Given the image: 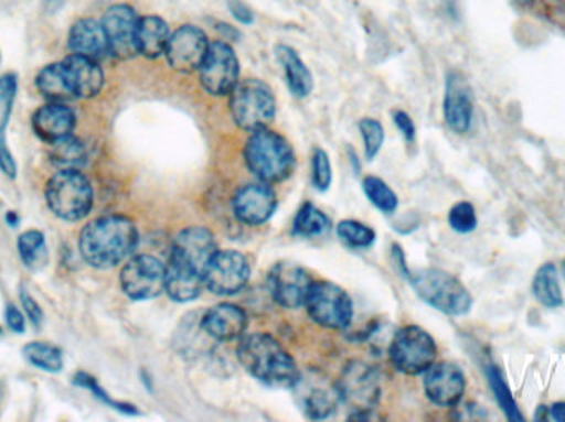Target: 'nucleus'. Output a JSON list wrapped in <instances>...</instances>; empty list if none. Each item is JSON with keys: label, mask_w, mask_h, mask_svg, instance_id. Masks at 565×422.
Wrapping results in <instances>:
<instances>
[{"label": "nucleus", "mask_w": 565, "mask_h": 422, "mask_svg": "<svg viewBox=\"0 0 565 422\" xmlns=\"http://www.w3.org/2000/svg\"><path fill=\"white\" fill-rule=\"evenodd\" d=\"M68 48L76 55L88 56L98 62L109 56V43L102 20L92 17L76 20L68 32Z\"/></svg>", "instance_id": "obj_24"}, {"label": "nucleus", "mask_w": 565, "mask_h": 422, "mask_svg": "<svg viewBox=\"0 0 565 422\" xmlns=\"http://www.w3.org/2000/svg\"><path fill=\"white\" fill-rule=\"evenodd\" d=\"M35 86L43 98L53 102L73 101L72 91H70L68 83L63 75L62 63L56 62L52 65L43 66L39 75L35 76Z\"/></svg>", "instance_id": "obj_29"}, {"label": "nucleus", "mask_w": 565, "mask_h": 422, "mask_svg": "<svg viewBox=\"0 0 565 422\" xmlns=\"http://www.w3.org/2000/svg\"><path fill=\"white\" fill-rule=\"evenodd\" d=\"M73 383H75L76 387L85 388L96 400L102 401L103 404L111 408V410L118 411V413L126 414V416H136V414H139L138 408H136L135 404L116 401L115 398L109 397V394L99 387L98 381H96L92 375L85 374V371H78V374L73 377Z\"/></svg>", "instance_id": "obj_37"}, {"label": "nucleus", "mask_w": 565, "mask_h": 422, "mask_svg": "<svg viewBox=\"0 0 565 422\" xmlns=\"http://www.w3.org/2000/svg\"><path fill=\"white\" fill-rule=\"evenodd\" d=\"M278 207L277 194L267 182H254L238 188L232 201L235 218L247 226L265 225Z\"/></svg>", "instance_id": "obj_18"}, {"label": "nucleus", "mask_w": 565, "mask_h": 422, "mask_svg": "<svg viewBox=\"0 0 565 422\" xmlns=\"http://www.w3.org/2000/svg\"><path fill=\"white\" fill-rule=\"evenodd\" d=\"M418 297L451 317H461L471 311L473 297L460 279L441 269H420L408 272L407 278Z\"/></svg>", "instance_id": "obj_5"}, {"label": "nucleus", "mask_w": 565, "mask_h": 422, "mask_svg": "<svg viewBox=\"0 0 565 422\" xmlns=\"http://www.w3.org/2000/svg\"><path fill=\"white\" fill-rule=\"evenodd\" d=\"M201 327L212 340H241L247 332L248 317L244 309L224 302V304L214 305L202 314Z\"/></svg>", "instance_id": "obj_22"}, {"label": "nucleus", "mask_w": 565, "mask_h": 422, "mask_svg": "<svg viewBox=\"0 0 565 422\" xmlns=\"http://www.w3.org/2000/svg\"><path fill=\"white\" fill-rule=\"evenodd\" d=\"M335 232L344 245L355 249L371 248L377 239V235L371 226L355 221V219H342L335 226Z\"/></svg>", "instance_id": "obj_36"}, {"label": "nucleus", "mask_w": 565, "mask_h": 422, "mask_svg": "<svg viewBox=\"0 0 565 422\" xmlns=\"http://www.w3.org/2000/svg\"><path fill=\"white\" fill-rule=\"evenodd\" d=\"M473 93L463 75L450 72L445 82L444 118L455 134H467L473 122Z\"/></svg>", "instance_id": "obj_20"}, {"label": "nucleus", "mask_w": 565, "mask_h": 422, "mask_svg": "<svg viewBox=\"0 0 565 422\" xmlns=\"http://www.w3.org/2000/svg\"><path fill=\"white\" fill-rule=\"evenodd\" d=\"M199 79L211 96H228L241 82V62L231 43L224 40L211 42L207 55L199 68Z\"/></svg>", "instance_id": "obj_10"}, {"label": "nucleus", "mask_w": 565, "mask_h": 422, "mask_svg": "<svg viewBox=\"0 0 565 422\" xmlns=\"http://www.w3.org/2000/svg\"><path fill=\"white\" fill-rule=\"evenodd\" d=\"M204 274L179 264V262L169 261L166 266V294L179 304L195 301L204 292Z\"/></svg>", "instance_id": "obj_25"}, {"label": "nucleus", "mask_w": 565, "mask_h": 422, "mask_svg": "<svg viewBox=\"0 0 565 422\" xmlns=\"http://www.w3.org/2000/svg\"><path fill=\"white\" fill-rule=\"evenodd\" d=\"M60 63L73 98L89 99L102 93L105 86V72L99 66L98 59L72 53Z\"/></svg>", "instance_id": "obj_21"}, {"label": "nucleus", "mask_w": 565, "mask_h": 422, "mask_svg": "<svg viewBox=\"0 0 565 422\" xmlns=\"http://www.w3.org/2000/svg\"><path fill=\"white\" fill-rule=\"evenodd\" d=\"M547 420H551L550 418V408L547 407H540L537 408L536 410V414H534V421L536 422H540V421H547Z\"/></svg>", "instance_id": "obj_49"}, {"label": "nucleus", "mask_w": 565, "mask_h": 422, "mask_svg": "<svg viewBox=\"0 0 565 422\" xmlns=\"http://www.w3.org/2000/svg\"><path fill=\"white\" fill-rule=\"evenodd\" d=\"M227 7L231 10L232 17L238 23H242V25H254L255 12L244 0H227Z\"/></svg>", "instance_id": "obj_43"}, {"label": "nucleus", "mask_w": 565, "mask_h": 422, "mask_svg": "<svg viewBox=\"0 0 565 422\" xmlns=\"http://www.w3.org/2000/svg\"><path fill=\"white\" fill-rule=\"evenodd\" d=\"M533 294L541 305L547 309H559L564 305L563 289H561L559 272L554 262H544L537 269L533 281Z\"/></svg>", "instance_id": "obj_28"}, {"label": "nucleus", "mask_w": 565, "mask_h": 422, "mask_svg": "<svg viewBox=\"0 0 565 422\" xmlns=\"http://www.w3.org/2000/svg\"><path fill=\"white\" fill-rule=\"evenodd\" d=\"M516 7H523V9H527V7L533 6L534 0H511Z\"/></svg>", "instance_id": "obj_51"}, {"label": "nucleus", "mask_w": 565, "mask_h": 422, "mask_svg": "<svg viewBox=\"0 0 565 422\" xmlns=\"http://www.w3.org/2000/svg\"><path fill=\"white\" fill-rule=\"evenodd\" d=\"M122 292L132 301H151L166 292V266L151 255H136L119 274Z\"/></svg>", "instance_id": "obj_11"}, {"label": "nucleus", "mask_w": 565, "mask_h": 422, "mask_svg": "<svg viewBox=\"0 0 565 422\" xmlns=\"http://www.w3.org/2000/svg\"><path fill=\"white\" fill-rule=\"evenodd\" d=\"M250 262L235 249L217 251L204 272L205 289L212 294L234 295L244 291L250 281Z\"/></svg>", "instance_id": "obj_12"}, {"label": "nucleus", "mask_w": 565, "mask_h": 422, "mask_svg": "<svg viewBox=\"0 0 565 422\" xmlns=\"http://www.w3.org/2000/svg\"><path fill=\"white\" fill-rule=\"evenodd\" d=\"M49 210L63 221H79L93 210L92 182L79 169H60L45 185Z\"/></svg>", "instance_id": "obj_4"}, {"label": "nucleus", "mask_w": 565, "mask_h": 422, "mask_svg": "<svg viewBox=\"0 0 565 422\" xmlns=\"http://www.w3.org/2000/svg\"><path fill=\"white\" fill-rule=\"evenodd\" d=\"M171 35V26L162 17H139L138 35H136L139 55L149 59L164 55Z\"/></svg>", "instance_id": "obj_27"}, {"label": "nucleus", "mask_w": 565, "mask_h": 422, "mask_svg": "<svg viewBox=\"0 0 565 422\" xmlns=\"http://www.w3.org/2000/svg\"><path fill=\"white\" fill-rule=\"evenodd\" d=\"M0 335H2V327H0Z\"/></svg>", "instance_id": "obj_53"}, {"label": "nucleus", "mask_w": 565, "mask_h": 422, "mask_svg": "<svg viewBox=\"0 0 565 422\" xmlns=\"http://www.w3.org/2000/svg\"><path fill=\"white\" fill-rule=\"evenodd\" d=\"M424 390L428 400L440 408H455L463 400L467 378L455 364L441 361L425 371Z\"/></svg>", "instance_id": "obj_17"}, {"label": "nucleus", "mask_w": 565, "mask_h": 422, "mask_svg": "<svg viewBox=\"0 0 565 422\" xmlns=\"http://www.w3.org/2000/svg\"><path fill=\"white\" fill-rule=\"evenodd\" d=\"M103 29L109 43V55L118 59H132L138 56L139 15L128 3H115L103 13Z\"/></svg>", "instance_id": "obj_13"}, {"label": "nucleus", "mask_w": 565, "mask_h": 422, "mask_svg": "<svg viewBox=\"0 0 565 422\" xmlns=\"http://www.w3.org/2000/svg\"><path fill=\"white\" fill-rule=\"evenodd\" d=\"M437 355L434 337L417 325L401 328L392 338L391 360L401 374L424 375L435 364Z\"/></svg>", "instance_id": "obj_8"}, {"label": "nucleus", "mask_w": 565, "mask_h": 422, "mask_svg": "<svg viewBox=\"0 0 565 422\" xmlns=\"http://www.w3.org/2000/svg\"><path fill=\"white\" fill-rule=\"evenodd\" d=\"M50 161L58 165L60 169H82L88 161V152L85 144L75 136L53 142Z\"/></svg>", "instance_id": "obj_34"}, {"label": "nucleus", "mask_w": 565, "mask_h": 422, "mask_svg": "<svg viewBox=\"0 0 565 422\" xmlns=\"http://www.w3.org/2000/svg\"><path fill=\"white\" fill-rule=\"evenodd\" d=\"M275 53H277L278 63L281 65L282 73H285L286 85H288L289 93H291L295 98H308L312 93L315 79H312L311 72H309L306 63L302 62L301 56L289 45H278L277 48H275Z\"/></svg>", "instance_id": "obj_26"}, {"label": "nucleus", "mask_w": 565, "mask_h": 422, "mask_svg": "<svg viewBox=\"0 0 565 422\" xmlns=\"http://www.w3.org/2000/svg\"><path fill=\"white\" fill-rule=\"evenodd\" d=\"M20 304H22L23 312H25L26 317H29V321L32 322L35 327H42L43 318H45V314H43V309L40 307L39 302L35 301V299L32 297V295L29 294V292L25 291V289H22L20 291Z\"/></svg>", "instance_id": "obj_42"}, {"label": "nucleus", "mask_w": 565, "mask_h": 422, "mask_svg": "<svg viewBox=\"0 0 565 422\" xmlns=\"http://www.w3.org/2000/svg\"><path fill=\"white\" fill-rule=\"evenodd\" d=\"M6 221L7 225L12 226V228H15V226H19L20 216L17 215V212H7Z\"/></svg>", "instance_id": "obj_50"}, {"label": "nucleus", "mask_w": 565, "mask_h": 422, "mask_svg": "<svg viewBox=\"0 0 565 422\" xmlns=\"http://www.w3.org/2000/svg\"><path fill=\"white\" fill-rule=\"evenodd\" d=\"M335 388L339 400L351 411V420H369L381 400V377L364 361H351Z\"/></svg>", "instance_id": "obj_7"}, {"label": "nucleus", "mask_w": 565, "mask_h": 422, "mask_svg": "<svg viewBox=\"0 0 565 422\" xmlns=\"http://www.w3.org/2000/svg\"><path fill=\"white\" fill-rule=\"evenodd\" d=\"M305 305L316 324L331 331H344L354 317L351 297L334 282H312Z\"/></svg>", "instance_id": "obj_9"}, {"label": "nucleus", "mask_w": 565, "mask_h": 422, "mask_svg": "<svg viewBox=\"0 0 565 422\" xmlns=\"http://www.w3.org/2000/svg\"><path fill=\"white\" fill-rule=\"evenodd\" d=\"M332 223L324 212L312 204H305L299 208L292 223V232L301 238H321L331 231Z\"/></svg>", "instance_id": "obj_30"}, {"label": "nucleus", "mask_w": 565, "mask_h": 422, "mask_svg": "<svg viewBox=\"0 0 565 422\" xmlns=\"http://www.w3.org/2000/svg\"><path fill=\"white\" fill-rule=\"evenodd\" d=\"M20 259L30 271H39L46 264L49 251H46L45 235L39 229H29L17 239Z\"/></svg>", "instance_id": "obj_31"}, {"label": "nucleus", "mask_w": 565, "mask_h": 422, "mask_svg": "<svg viewBox=\"0 0 565 422\" xmlns=\"http://www.w3.org/2000/svg\"><path fill=\"white\" fill-rule=\"evenodd\" d=\"M394 122L397 126L398 131L404 136L405 141L414 142L415 136H417V129H415L414 121H412L411 116L405 111H397L394 115Z\"/></svg>", "instance_id": "obj_46"}, {"label": "nucleus", "mask_w": 565, "mask_h": 422, "mask_svg": "<svg viewBox=\"0 0 565 422\" xmlns=\"http://www.w3.org/2000/svg\"><path fill=\"white\" fill-rule=\"evenodd\" d=\"M217 251V241L211 229L191 226L175 236L169 261L179 262L204 274L205 268Z\"/></svg>", "instance_id": "obj_16"}, {"label": "nucleus", "mask_w": 565, "mask_h": 422, "mask_svg": "<svg viewBox=\"0 0 565 422\" xmlns=\"http://www.w3.org/2000/svg\"><path fill=\"white\" fill-rule=\"evenodd\" d=\"M215 30L222 33L225 40H231V42H235V40L241 39V30L237 26L228 25L225 22L215 23Z\"/></svg>", "instance_id": "obj_47"}, {"label": "nucleus", "mask_w": 565, "mask_h": 422, "mask_svg": "<svg viewBox=\"0 0 565 422\" xmlns=\"http://www.w3.org/2000/svg\"><path fill=\"white\" fill-rule=\"evenodd\" d=\"M563 275H564V279H565V259L563 261Z\"/></svg>", "instance_id": "obj_52"}, {"label": "nucleus", "mask_w": 565, "mask_h": 422, "mask_svg": "<svg viewBox=\"0 0 565 422\" xmlns=\"http://www.w3.org/2000/svg\"><path fill=\"white\" fill-rule=\"evenodd\" d=\"M22 354L32 367L46 374H60L65 365L63 351L46 342H30L23 347Z\"/></svg>", "instance_id": "obj_32"}, {"label": "nucleus", "mask_w": 565, "mask_h": 422, "mask_svg": "<svg viewBox=\"0 0 565 422\" xmlns=\"http://www.w3.org/2000/svg\"><path fill=\"white\" fill-rule=\"evenodd\" d=\"M448 225L460 235L473 232L478 226L477 210L470 202H458L448 213Z\"/></svg>", "instance_id": "obj_40"}, {"label": "nucleus", "mask_w": 565, "mask_h": 422, "mask_svg": "<svg viewBox=\"0 0 565 422\" xmlns=\"http://www.w3.org/2000/svg\"><path fill=\"white\" fill-rule=\"evenodd\" d=\"M3 317H6V324L10 331L15 332V334L25 332V312L20 311L17 305L7 304Z\"/></svg>", "instance_id": "obj_44"}, {"label": "nucleus", "mask_w": 565, "mask_h": 422, "mask_svg": "<svg viewBox=\"0 0 565 422\" xmlns=\"http://www.w3.org/2000/svg\"><path fill=\"white\" fill-rule=\"evenodd\" d=\"M209 46H211V42H209L207 33L201 26L185 23L172 32L164 56L174 72L194 73L201 68Z\"/></svg>", "instance_id": "obj_14"}, {"label": "nucleus", "mask_w": 565, "mask_h": 422, "mask_svg": "<svg viewBox=\"0 0 565 422\" xmlns=\"http://www.w3.org/2000/svg\"><path fill=\"white\" fill-rule=\"evenodd\" d=\"M488 383H490L491 391H493L494 400L498 407L503 411L504 416L511 422H523L524 416L518 408L516 400L504 380L503 371L497 365H488L487 368Z\"/></svg>", "instance_id": "obj_33"}, {"label": "nucleus", "mask_w": 565, "mask_h": 422, "mask_svg": "<svg viewBox=\"0 0 565 422\" xmlns=\"http://www.w3.org/2000/svg\"><path fill=\"white\" fill-rule=\"evenodd\" d=\"M17 91H19V78L15 73L0 75V136L9 126Z\"/></svg>", "instance_id": "obj_38"}, {"label": "nucleus", "mask_w": 565, "mask_h": 422, "mask_svg": "<svg viewBox=\"0 0 565 422\" xmlns=\"http://www.w3.org/2000/svg\"><path fill=\"white\" fill-rule=\"evenodd\" d=\"M237 357L255 380L277 390H292L301 377L291 355L271 335H244L237 347Z\"/></svg>", "instance_id": "obj_2"}, {"label": "nucleus", "mask_w": 565, "mask_h": 422, "mask_svg": "<svg viewBox=\"0 0 565 422\" xmlns=\"http://www.w3.org/2000/svg\"><path fill=\"white\" fill-rule=\"evenodd\" d=\"M232 119L245 132L268 128L277 115V99L267 83L258 78L241 79L231 93Z\"/></svg>", "instance_id": "obj_6"}, {"label": "nucleus", "mask_w": 565, "mask_h": 422, "mask_svg": "<svg viewBox=\"0 0 565 422\" xmlns=\"http://www.w3.org/2000/svg\"><path fill=\"white\" fill-rule=\"evenodd\" d=\"M139 245L138 226L125 215H105L89 221L79 232V255L95 269L121 264Z\"/></svg>", "instance_id": "obj_1"}, {"label": "nucleus", "mask_w": 565, "mask_h": 422, "mask_svg": "<svg viewBox=\"0 0 565 422\" xmlns=\"http://www.w3.org/2000/svg\"><path fill=\"white\" fill-rule=\"evenodd\" d=\"M311 284V275L295 262H278L268 272V289L275 302L285 309L305 305Z\"/></svg>", "instance_id": "obj_19"}, {"label": "nucleus", "mask_w": 565, "mask_h": 422, "mask_svg": "<svg viewBox=\"0 0 565 422\" xmlns=\"http://www.w3.org/2000/svg\"><path fill=\"white\" fill-rule=\"evenodd\" d=\"M0 171L12 181L17 177L15 159H13L12 152L9 151V145L3 139H0Z\"/></svg>", "instance_id": "obj_45"}, {"label": "nucleus", "mask_w": 565, "mask_h": 422, "mask_svg": "<svg viewBox=\"0 0 565 422\" xmlns=\"http://www.w3.org/2000/svg\"><path fill=\"white\" fill-rule=\"evenodd\" d=\"M292 390L296 391L299 407L311 420H324L331 416L341 403L335 385L318 371L301 374Z\"/></svg>", "instance_id": "obj_15"}, {"label": "nucleus", "mask_w": 565, "mask_h": 422, "mask_svg": "<svg viewBox=\"0 0 565 422\" xmlns=\"http://www.w3.org/2000/svg\"><path fill=\"white\" fill-rule=\"evenodd\" d=\"M244 158L248 171L258 181L270 185L286 181L296 169V154L291 144L268 128L250 132Z\"/></svg>", "instance_id": "obj_3"}, {"label": "nucleus", "mask_w": 565, "mask_h": 422, "mask_svg": "<svg viewBox=\"0 0 565 422\" xmlns=\"http://www.w3.org/2000/svg\"><path fill=\"white\" fill-rule=\"evenodd\" d=\"M311 171V181L316 191H329L332 184V167L328 152L316 149L315 154H312Z\"/></svg>", "instance_id": "obj_41"}, {"label": "nucleus", "mask_w": 565, "mask_h": 422, "mask_svg": "<svg viewBox=\"0 0 565 422\" xmlns=\"http://www.w3.org/2000/svg\"><path fill=\"white\" fill-rule=\"evenodd\" d=\"M362 142H364V154L367 161H374L384 145L385 132L377 119L365 118L359 122Z\"/></svg>", "instance_id": "obj_39"}, {"label": "nucleus", "mask_w": 565, "mask_h": 422, "mask_svg": "<svg viewBox=\"0 0 565 422\" xmlns=\"http://www.w3.org/2000/svg\"><path fill=\"white\" fill-rule=\"evenodd\" d=\"M550 418L556 422H565V401H557L550 408Z\"/></svg>", "instance_id": "obj_48"}, {"label": "nucleus", "mask_w": 565, "mask_h": 422, "mask_svg": "<svg viewBox=\"0 0 565 422\" xmlns=\"http://www.w3.org/2000/svg\"><path fill=\"white\" fill-rule=\"evenodd\" d=\"M76 128V115L66 102L49 101L36 109L32 116V129L43 142L53 144L73 136Z\"/></svg>", "instance_id": "obj_23"}, {"label": "nucleus", "mask_w": 565, "mask_h": 422, "mask_svg": "<svg viewBox=\"0 0 565 422\" xmlns=\"http://www.w3.org/2000/svg\"><path fill=\"white\" fill-rule=\"evenodd\" d=\"M362 191H364L367 201L374 205L377 210L392 215L398 208V198L395 192L385 184L382 178L369 175L362 181Z\"/></svg>", "instance_id": "obj_35"}]
</instances>
